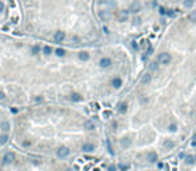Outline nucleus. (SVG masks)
<instances>
[{
	"instance_id": "f257e3e1",
	"label": "nucleus",
	"mask_w": 196,
	"mask_h": 171,
	"mask_svg": "<svg viewBox=\"0 0 196 171\" xmlns=\"http://www.w3.org/2000/svg\"><path fill=\"white\" fill-rule=\"evenodd\" d=\"M171 60H172V56H171V54H168V52H161L159 55V59H157V62L161 64H170Z\"/></svg>"
},
{
	"instance_id": "f03ea898",
	"label": "nucleus",
	"mask_w": 196,
	"mask_h": 171,
	"mask_svg": "<svg viewBox=\"0 0 196 171\" xmlns=\"http://www.w3.org/2000/svg\"><path fill=\"white\" fill-rule=\"evenodd\" d=\"M129 11L132 14H137L139 11H141V4L137 2V0H135V2H132L129 4Z\"/></svg>"
},
{
	"instance_id": "7ed1b4c3",
	"label": "nucleus",
	"mask_w": 196,
	"mask_h": 171,
	"mask_svg": "<svg viewBox=\"0 0 196 171\" xmlns=\"http://www.w3.org/2000/svg\"><path fill=\"white\" fill-rule=\"evenodd\" d=\"M70 148L68 147H60L59 150H57V156L59 158H67L68 155H70Z\"/></svg>"
},
{
	"instance_id": "20e7f679",
	"label": "nucleus",
	"mask_w": 196,
	"mask_h": 171,
	"mask_svg": "<svg viewBox=\"0 0 196 171\" xmlns=\"http://www.w3.org/2000/svg\"><path fill=\"white\" fill-rule=\"evenodd\" d=\"M3 160H4V163H12L13 160H15V154L13 152H7L5 155H4V158H3Z\"/></svg>"
},
{
	"instance_id": "39448f33",
	"label": "nucleus",
	"mask_w": 196,
	"mask_h": 171,
	"mask_svg": "<svg viewBox=\"0 0 196 171\" xmlns=\"http://www.w3.org/2000/svg\"><path fill=\"white\" fill-rule=\"evenodd\" d=\"M117 19H119V22H125L128 19V11H125V10L120 11L117 14Z\"/></svg>"
},
{
	"instance_id": "423d86ee",
	"label": "nucleus",
	"mask_w": 196,
	"mask_h": 171,
	"mask_svg": "<svg viewBox=\"0 0 196 171\" xmlns=\"http://www.w3.org/2000/svg\"><path fill=\"white\" fill-rule=\"evenodd\" d=\"M64 38H65V35H64V32H61V31H57V32H55V36H53V39H55L56 43L63 42Z\"/></svg>"
},
{
	"instance_id": "0eeeda50",
	"label": "nucleus",
	"mask_w": 196,
	"mask_h": 171,
	"mask_svg": "<svg viewBox=\"0 0 196 171\" xmlns=\"http://www.w3.org/2000/svg\"><path fill=\"white\" fill-rule=\"evenodd\" d=\"M82 150L84 151V152H91V151L95 150V146L92 144V143H86V144H83Z\"/></svg>"
},
{
	"instance_id": "6e6552de",
	"label": "nucleus",
	"mask_w": 196,
	"mask_h": 171,
	"mask_svg": "<svg viewBox=\"0 0 196 171\" xmlns=\"http://www.w3.org/2000/svg\"><path fill=\"white\" fill-rule=\"evenodd\" d=\"M111 59L109 58H103V59L100 60V67H103V68H107V67H109L111 66Z\"/></svg>"
},
{
	"instance_id": "1a4fd4ad",
	"label": "nucleus",
	"mask_w": 196,
	"mask_h": 171,
	"mask_svg": "<svg viewBox=\"0 0 196 171\" xmlns=\"http://www.w3.org/2000/svg\"><path fill=\"white\" fill-rule=\"evenodd\" d=\"M152 79V75L151 74H144L143 76H141V84H148L149 82Z\"/></svg>"
},
{
	"instance_id": "9d476101",
	"label": "nucleus",
	"mask_w": 196,
	"mask_h": 171,
	"mask_svg": "<svg viewBox=\"0 0 196 171\" xmlns=\"http://www.w3.org/2000/svg\"><path fill=\"white\" fill-rule=\"evenodd\" d=\"M79 59H80V60H84V62L88 60V59H90V54L86 52V51L80 52V54H79Z\"/></svg>"
},
{
	"instance_id": "9b49d317",
	"label": "nucleus",
	"mask_w": 196,
	"mask_h": 171,
	"mask_svg": "<svg viewBox=\"0 0 196 171\" xmlns=\"http://www.w3.org/2000/svg\"><path fill=\"white\" fill-rule=\"evenodd\" d=\"M112 86L115 88H120V86H121V79H120V78H115V79L112 80Z\"/></svg>"
},
{
	"instance_id": "f8f14e48",
	"label": "nucleus",
	"mask_w": 196,
	"mask_h": 171,
	"mask_svg": "<svg viewBox=\"0 0 196 171\" xmlns=\"http://www.w3.org/2000/svg\"><path fill=\"white\" fill-rule=\"evenodd\" d=\"M127 103H120L119 104V112H120V114H125L127 112Z\"/></svg>"
},
{
	"instance_id": "ddd939ff",
	"label": "nucleus",
	"mask_w": 196,
	"mask_h": 171,
	"mask_svg": "<svg viewBox=\"0 0 196 171\" xmlns=\"http://www.w3.org/2000/svg\"><path fill=\"white\" fill-rule=\"evenodd\" d=\"M120 144H121L123 147H128V146L131 144V139H129V138H123L121 140H120Z\"/></svg>"
},
{
	"instance_id": "4468645a",
	"label": "nucleus",
	"mask_w": 196,
	"mask_h": 171,
	"mask_svg": "<svg viewBox=\"0 0 196 171\" xmlns=\"http://www.w3.org/2000/svg\"><path fill=\"white\" fill-rule=\"evenodd\" d=\"M100 18L103 19V20H108V19L111 18V14L107 12V11H101V12H100Z\"/></svg>"
},
{
	"instance_id": "2eb2a0df",
	"label": "nucleus",
	"mask_w": 196,
	"mask_h": 171,
	"mask_svg": "<svg viewBox=\"0 0 196 171\" xmlns=\"http://www.w3.org/2000/svg\"><path fill=\"white\" fill-rule=\"evenodd\" d=\"M71 99L74 100V102H80L83 98H82V95H79V94H72L71 95Z\"/></svg>"
},
{
	"instance_id": "dca6fc26",
	"label": "nucleus",
	"mask_w": 196,
	"mask_h": 171,
	"mask_svg": "<svg viewBox=\"0 0 196 171\" xmlns=\"http://www.w3.org/2000/svg\"><path fill=\"white\" fill-rule=\"evenodd\" d=\"M148 160H149V162H156V160H157V155H156L155 152L148 154Z\"/></svg>"
},
{
	"instance_id": "f3484780",
	"label": "nucleus",
	"mask_w": 196,
	"mask_h": 171,
	"mask_svg": "<svg viewBox=\"0 0 196 171\" xmlns=\"http://www.w3.org/2000/svg\"><path fill=\"white\" fill-rule=\"evenodd\" d=\"M8 142V135H0V144H5Z\"/></svg>"
},
{
	"instance_id": "a211bd4d",
	"label": "nucleus",
	"mask_w": 196,
	"mask_h": 171,
	"mask_svg": "<svg viewBox=\"0 0 196 171\" xmlns=\"http://www.w3.org/2000/svg\"><path fill=\"white\" fill-rule=\"evenodd\" d=\"M157 64H159L157 62H152V63L149 64V70H152V71H156V70H157V67H159Z\"/></svg>"
},
{
	"instance_id": "6ab92c4d",
	"label": "nucleus",
	"mask_w": 196,
	"mask_h": 171,
	"mask_svg": "<svg viewBox=\"0 0 196 171\" xmlns=\"http://www.w3.org/2000/svg\"><path fill=\"white\" fill-rule=\"evenodd\" d=\"M84 127H86L87 130H94L95 126H94V123H92V122H86V123H84Z\"/></svg>"
},
{
	"instance_id": "aec40b11",
	"label": "nucleus",
	"mask_w": 196,
	"mask_h": 171,
	"mask_svg": "<svg viewBox=\"0 0 196 171\" xmlns=\"http://www.w3.org/2000/svg\"><path fill=\"white\" fill-rule=\"evenodd\" d=\"M43 51H44V54H45V55H49V54H51V52H52V48H51V47H49V46H45V47H44V50H43Z\"/></svg>"
},
{
	"instance_id": "412c9836",
	"label": "nucleus",
	"mask_w": 196,
	"mask_h": 171,
	"mask_svg": "<svg viewBox=\"0 0 196 171\" xmlns=\"http://www.w3.org/2000/svg\"><path fill=\"white\" fill-rule=\"evenodd\" d=\"M64 54H65V51H64L63 48H57V50H56V55H57V56H63Z\"/></svg>"
},
{
	"instance_id": "4be33fe9",
	"label": "nucleus",
	"mask_w": 196,
	"mask_h": 171,
	"mask_svg": "<svg viewBox=\"0 0 196 171\" xmlns=\"http://www.w3.org/2000/svg\"><path fill=\"white\" fill-rule=\"evenodd\" d=\"M190 20L191 22H196V11H194V12L190 14Z\"/></svg>"
},
{
	"instance_id": "5701e85b",
	"label": "nucleus",
	"mask_w": 196,
	"mask_h": 171,
	"mask_svg": "<svg viewBox=\"0 0 196 171\" xmlns=\"http://www.w3.org/2000/svg\"><path fill=\"white\" fill-rule=\"evenodd\" d=\"M9 128V123L8 122H3L1 123V130H8Z\"/></svg>"
},
{
	"instance_id": "b1692460",
	"label": "nucleus",
	"mask_w": 196,
	"mask_h": 171,
	"mask_svg": "<svg viewBox=\"0 0 196 171\" xmlns=\"http://www.w3.org/2000/svg\"><path fill=\"white\" fill-rule=\"evenodd\" d=\"M192 4H194V0H186L184 2V7H191Z\"/></svg>"
},
{
	"instance_id": "393cba45",
	"label": "nucleus",
	"mask_w": 196,
	"mask_h": 171,
	"mask_svg": "<svg viewBox=\"0 0 196 171\" xmlns=\"http://www.w3.org/2000/svg\"><path fill=\"white\" fill-rule=\"evenodd\" d=\"M168 130H170L171 132H175V131L178 130V126H176V124H171V126H170V128H168Z\"/></svg>"
},
{
	"instance_id": "a878e982",
	"label": "nucleus",
	"mask_w": 196,
	"mask_h": 171,
	"mask_svg": "<svg viewBox=\"0 0 196 171\" xmlns=\"http://www.w3.org/2000/svg\"><path fill=\"white\" fill-rule=\"evenodd\" d=\"M40 51V47H37V46H33L32 47V54H37Z\"/></svg>"
},
{
	"instance_id": "bb28decb",
	"label": "nucleus",
	"mask_w": 196,
	"mask_h": 171,
	"mask_svg": "<svg viewBox=\"0 0 196 171\" xmlns=\"http://www.w3.org/2000/svg\"><path fill=\"white\" fill-rule=\"evenodd\" d=\"M107 147H108V151L111 154H113V150H112V147H111V143L109 142H107Z\"/></svg>"
},
{
	"instance_id": "cd10ccee",
	"label": "nucleus",
	"mask_w": 196,
	"mask_h": 171,
	"mask_svg": "<svg viewBox=\"0 0 196 171\" xmlns=\"http://www.w3.org/2000/svg\"><path fill=\"white\" fill-rule=\"evenodd\" d=\"M187 163H188V164H192V163H194V158H192V156H188V158H187Z\"/></svg>"
},
{
	"instance_id": "c85d7f7f",
	"label": "nucleus",
	"mask_w": 196,
	"mask_h": 171,
	"mask_svg": "<svg viewBox=\"0 0 196 171\" xmlns=\"http://www.w3.org/2000/svg\"><path fill=\"white\" fill-rule=\"evenodd\" d=\"M164 146H166V147H172V146H174V143L170 142V140H167L166 143H164Z\"/></svg>"
},
{
	"instance_id": "c756f323",
	"label": "nucleus",
	"mask_w": 196,
	"mask_h": 171,
	"mask_svg": "<svg viewBox=\"0 0 196 171\" xmlns=\"http://www.w3.org/2000/svg\"><path fill=\"white\" fill-rule=\"evenodd\" d=\"M153 54V48L152 47H148V50H147V55H152Z\"/></svg>"
},
{
	"instance_id": "7c9ffc66",
	"label": "nucleus",
	"mask_w": 196,
	"mask_h": 171,
	"mask_svg": "<svg viewBox=\"0 0 196 171\" xmlns=\"http://www.w3.org/2000/svg\"><path fill=\"white\" fill-rule=\"evenodd\" d=\"M132 48H133V50H137V48H139V46H137L136 42H132Z\"/></svg>"
},
{
	"instance_id": "2f4dec72",
	"label": "nucleus",
	"mask_w": 196,
	"mask_h": 171,
	"mask_svg": "<svg viewBox=\"0 0 196 171\" xmlns=\"http://www.w3.org/2000/svg\"><path fill=\"white\" fill-rule=\"evenodd\" d=\"M108 170H109V171H115V170H116V167H115V166H109Z\"/></svg>"
},
{
	"instance_id": "473e14b6",
	"label": "nucleus",
	"mask_w": 196,
	"mask_h": 171,
	"mask_svg": "<svg viewBox=\"0 0 196 171\" xmlns=\"http://www.w3.org/2000/svg\"><path fill=\"white\" fill-rule=\"evenodd\" d=\"M3 10H4V4H3V3H1V2H0V12H1V11H3Z\"/></svg>"
},
{
	"instance_id": "72a5a7b5",
	"label": "nucleus",
	"mask_w": 196,
	"mask_h": 171,
	"mask_svg": "<svg viewBox=\"0 0 196 171\" xmlns=\"http://www.w3.org/2000/svg\"><path fill=\"white\" fill-rule=\"evenodd\" d=\"M127 168H128V167H127V166H123V164L120 166V170H127Z\"/></svg>"
},
{
	"instance_id": "f704fd0d",
	"label": "nucleus",
	"mask_w": 196,
	"mask_h": 171,
	"mask_svg": "<svg viewBox=\"0 0 196 171\" xmlns=\"http://www.w3.org/2000/svg\"><path fill=\"white\" fill-rule=\"evenodd\" d=\"M0 99H4V94H3L1 91H0Z\"/></svg>"
},
{
	"instance_id": "c9c22d12",
	"label": "nucleus",
	"mask_w": 196,
	"mask_h": 171,
	"mask_svg": "<svg viewBox=\"0 0 196 171\" xmlns=\"http://www.w3.org/2000/svg\"><path fill=\"white\" fill-rule=\"evenodd\" d=\"M67 171H72V170H67Z\"/></svg>"
}]
</instances>
